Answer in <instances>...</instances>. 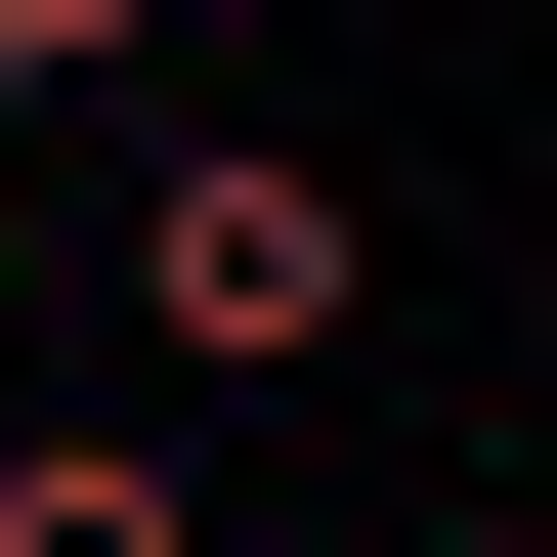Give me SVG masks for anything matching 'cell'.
<instances>
[{"instance_id": "obj_2", "label": "cell", "mask_w": 557, "mask_h": 557, "mask_svg": "<svg viewBox=\"0 0 557 557\" xmlns=\"http://www.w3.org/2000/svg\"><path fill=\"white\" fill-rule=\"evenodd\" d=\"M0 557H214V472L172 429H0Z\"/></svg>"}, {"instance_id": "obj_1", "label": "cell", "mask_w": 557, "mask_h": 557, "mask_svg": "<svg viewBox=\"0 0 557 557\" xmlns=\"http://www.w3.org/2000/svg\"><path fill=\"white\" fill-rule=\"evenodd\" d=\"M129 344H214V386H300V344H386V214L300 172V129H172V172H129Z\"/></svg>"}, {"instance_id": "obj_4", "label": "cell", "mask_w": 557, "mask_h": 557, "mask_svg": "<svg viewBox=\"0 0 557 557\" xmlns=\"http://www.w3.org/2000/svg\"><path fill=\"white\" fill-rule=\"evenodd\" d=\"M129 44H214V0H129Z\"/></svg>"}, {"instance_id": "obj_3", "label": "cell", "mask_w": 557, "mask_h": 557, "mask_svg": "<svg viewBox=\"0 0 557 557\" xmlns=\"http://www.w3.org/2000/svg\"><path fill=\"white\" fill-rule=\"evenodd\" d=\"M0 300H44V172H0Z\"/></svg>"}]
</instances>
